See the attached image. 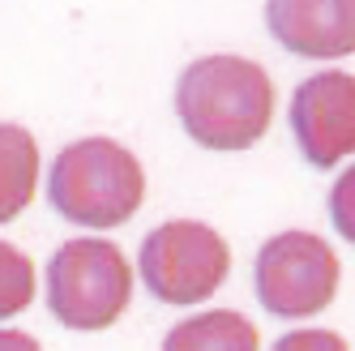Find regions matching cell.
Segmentation results:
<instances>
[{"mask_svg": "<svg viewBox=\"0 0 355 351\" xmlns=\"http://www.w3.org/2000/svg\"><path fill=\"white\" fill-rule=\"evenodd\" d=\"M343 266L338 253L313 232H278L274 240L261 244L257 266H252V287L266 313L304 321L338 296Z\"/></svg>", "mask_w": 355, "mask_h": 351, "instance_id": "obj_5", "label": "cell"}, {"mask_svg": "<svg viewBox=\"0 0 355 351\" xmlns=\"http://www.w3.org/2000/svg\"><path fill=\"white\" fill-rule=\"evenodd\" d=\"M0 351H43V347L26 330H0Z\"/></svg>", "mask_w": 355, "mask_h": 351, "instance_id": "obj_13", "label": "cell"}, {"mask_svg": "<svg viewBox=\"0 0 355 351\" xmlns=\"http://www.w3.org/2000/svg\"><path fill=\"white\" fill-rule=\"evenodd\" d=\"M39 189V142L26 124H0V228L35 202Z\"/></svg>", "mask_w": 355, "mask_h": 351, "instance_id": "obj_8", "label": "cell"}, {"mask_svg": "<svg viewBox=\"0 0 355 351\" xmlns=\"http://www.w3.org/2000/svg\"><path fill=\"white\" fill-rule=\"evenodd\" d=\"M133 300V266L120 244L78 236L64 240L47 262V309L78 334L107 330Z\"/></svg>", "mask_w": 355, "mask_h": 351, "instance_id": "obj_3", "label": "cell"}, {"mask_svg": "<svg viewBox=\"0 0 355 351\" xmlns=\"http://www.w3.org/2000/svg\"><path fill=\"white\" fill-rule=\"evenodd\" d=\"M47 202L78 228H124L146 202L141 159L112 137H82L56 155L47 176Z\"/></svg>", "mask_w": 355, "mask_h": 351, "instance_id": "obj_2", "label": "cell"}, {"mask_svg": "<svg viewBox=\"0 0 355 351\" xmlns=\"http://www.w3.org/2000/svg\"><path fill=\"white\" fill-rule=\"evenodd\" d=\"M175 116L197 146L236 155L270 133L274 82L248 56H201L175 82Z\"/></svg>", "mask_w": 355, "mask_h": 351, "instance_id": "obj_1", "label": "cell"}, {"mask_svg": "<svg viewBox=\"0 0 355 351\" xmlns=\"http://www.w3.org/2000/svg\"><path fill=\"white\" fill-rule=\"evenodd\" d=\"M35 300V262L17 244L0 240V321L26 313Z\"/></svg>", "mask_w": 355, "mask_h": 351, "instance_id": "obj_10", "label": "cell"}, {"mask_svg": "<svg viewBox=\"0 0 355 351\" xmlns=\"http://www.w3.org/2000/svg\"><path fill=\"white\" fill-rule=\"evenodd\" d=\"M141 283L163 305H201L210 300L227 270H232V248L227 240L197 219H171L159 223L141 240Z\"/></svg>", "mask_w": 355, "mask_h": 351, "instance_id": "obj_4", "label": "cell"}, {"mask_svg": "<svg viewBox=\"0 0 355 351\" xmlns=\"http://www.w3.org/2000/svg\"><path fill=\"white\" fill-rule=\"evenodd\" d=\"M291 133L313 167L329 171L355 155V73L325 69L291 94Z\"/></svg>", "mask_w": 355, "mask_h": 351, "instance_id": "obj_6", "label": "cell"}, {"mask_svg": "<svg viewBox=\"0 0 355 351\" xmlns=\"http://www.w3.org/2000/svg\"><path fill=\"white\" fill-rule=\"evenodd\" d=\"M266 26L291 56H355V0H266Z\"/></svg>", "mask_w": 355, "mask_h": 351, "instance_id": "obj_7", "label": "cell"}, {"mask_svg": "<svg viewBox=\"0 0 355 351\" xmlns=\"http://www.w3.org/2000/svg\"><path fill=\"white\" fill-rule=\"evenodd\" d=\"M274 351H351V347L334 330H291L274 343Z\"/></svg>", "mask_w": 355, "mask_h": 351, "instance_id": "obj_12", "label": "cell"}, {"mask_svg": "<svg viewBox=\"0 0 355 351\" xmlns=\"http://www.w3.org/2000/svg\"><path fill=\"white\" fill-rule=\"evenodd\" d=\"M329 219H334V228L347 244H355V163L334 180L329 189Z\"/></svg>", "mask_w": 355, "mask_h": 351, "instance_id": "obj_11", "label": "cell"}, {"mask_svg": "<svg viewBox=\"0 0 355 351\" xmlns=\"http://www.w3.org/2000/svg\"><path fill=\"white\" fill-rule=\"evenodd\" d=\"M163 351H261V334L236 309H210L171 325Z\"/></svg>", "mask_w": 355, "mask_h": 351, "instance_id": "obj_9", "label": "cell"}]
</instances>
